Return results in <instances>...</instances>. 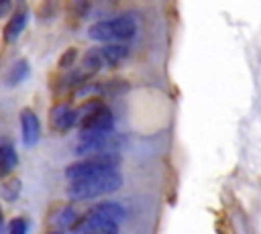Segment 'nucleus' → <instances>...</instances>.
<instances>
[{"instance_id": "8", "label": "nucleus", "mask_w": 261, "mask_h": 234, "mask_svg": "<svg viewBox=\"0 0 261 234\" xmlns=\"http://www.w3.org/2000/svg\"><path fill=\"white\" fill-rule=\"evenodd\" d=\"M75 124V108L71 104L59 102L49 112V126L55 132H65Z\"/></svg>"}, {"instance_id": "6", "label": "nucleus", "mask_w": 261, "mask_h": 234, "mask_svg": "<svg viewBox=\"0 0 261 234\" xmlns=\"http://www.w3.org/2000/svg\"><path fill=\"white\" fill-rule=\"evenodd\" d=\"M84 218H88L92 222H98V224L120 226V222H124V218H126V210L118 201H100L94 208H90Z\"/></svg>"}, {"instance_id": "5", "label": "nucleus", "mask_w": 261, "mask_h": 234, "mask_svg": "<svg viewBox=\"0 0 261 234\" xmlns=\"http://www.w3.org/2000/svg\"><path fill=\"white\" fill-rule=\"evenodd\" d=\"M120 144H122V138L114 130L106 134H77V142L73 151L82 155V159L108 157V155H116Z\"/></svg>"}, {"instance_id": "15", "label": "nucleus", "mask_w": 261, "mask_h": 234, "mask_svg": "<svg viewBox=\"0 0 261 234\" xmlns=\"http://www.w3.org/2000/svg\"><path fill=\"white\" fill-rule=\"evenodd\" d=\"M10 10V2H6V0H0V16L2 14H6Z\"/></svg>"}, {"instance_id": "7", "label": "nucleus", "mask_w": 261, "mask_h": 234, "mask_svg": "<svg viewBox=\"0 0 261 234\" xmlns=\"http://www.w3.org/2000/svg\"><path fill=\"white\" fill-rule=\"evenodd\" d=\"M20 134H22V142L27 147H35L41 138V122H39V116L35 114V110L31 108H22L20 110Z\"/></svg>"}, {"instance_id": "1", "label": "nucleus", "mask_w": 261, "mask_h": 234, "mask_svg": "<svg viewBox=\"0 0 261 234\" xmlns=\"http://www.w3.org/2000/svg\"><path fill=\"white\" fill-rule=\"evenodd\" d=\"M75 124L80 134H106L114 130V116L108 106L94 98L75 110Z\"/></svg>"}, {"instance_id": "13", "label": "nucleus", "mask_w": 261, "mask_h": 234, "mask_svg": "<svg viewBox=\"0 0 261 234\" xmlns=\"http://www.w3.org/2000/svg\"><path fill=\"white\" fill-rule=\"evenodd\" d=\"M27 220L24 218H12L8 222V228H6V234H27Z\"/></svg>"}, {"instance_id": "14", "label": "nucleus", "mask_w": 261, "mask_h": 234, "mask_svg": "<svg viewBox=\"0 0 261 234\" xmlns=\"http://www.w3.org/2000/svg\"><path fill=\"white\" fill-rule=\"evenodd\" d=\"M75 57H77V53H75V49H67V53H63L61 55V59H59V67H71L73 65V61H75Z\"/></svg>"}, {"instance_id": "2", "label": "nucleus", "mask_w": 261, "mask_h": 234, "mask_svg": "<svg viewBox=\"0 0 261 234\" xmlns=\"http://www.w3.org/2000/svg\"><path fill=\"white\" fill-rule=\"evenodd\" d=\"M120 185H122V175L118 171H112L106 175H98V177L69 183L67 185V197L71 201H88V199H96V197L114 193L120 189Z\"/></svg>"}, {"instance_id": "10", "label": "nucleus", "mask_w": 261, "mask_h": 234, "mask_svg": "<svg viewBox=\"0 0 261 234\" xmlns=\"http://www.w3.org/2000/svg\"><path fill=\"white\" fill-rule=\"evenodd\" d=\"M18 165V155L8 138L0 140V175H8L16 169Z\"/></svg>"}, {"instance_id": "16", "label": "nucleus", "mask_w": 261, "mask_h": 234, "mask_svg": "<svg viewBox=\"0 0 261 234\" xmlns=\"http://www.w3.org/2000/svg\"><path fill=\"white\" fill-rule=\"evenodd\" d=\"M2 224H4V218H2V208H0V232H2V228H4Z\"/></svg>"}, {"instance_id": "17", "label": "nucleus", "mask_w": 261, "mask_h": 234, "mask_svg": "<svg viewBox=\"0 0 261 234\" xmlns=\"http://www.w3.org/2000/svg\"><path fill=\"white\" fill-rule=\"evenodd\" d=\"M47 234H61L59 230H51V232H47Z\"/></svg>"}, {"instance_id": "3", "label": "nucleus", "mask_w": 261, "mask_h": 234, "mask_svg": "<svg viewBox=\"0 0 261 234\" xmlns=\"http://www.w3.org/2000/svg\"><path fill=\"white\" fill-rule=\"evenodd\" d=\"M135 33H137V22L130 16H114V18L98 20V22L90 24V28H88L90 39L106 43V45L133 39Z\"/></svg>"}, {"instance_id": "4", "label": "nucleus", "mask_w": 261, "mask_h": 234, "mask_svg": "<svg viewBox=\"0 0 261 234\" xmlns=\"http://www.w3.org/2000/svg\"><path fill=\"white\" fill-rule=\"evenodd\" d=\"M118 165H120V157L118 155L88 157V159L71 163L65 169V177L69 179V183H73V181H82V179H90V177H98V175H106V173L118 171Z\"/></svg>"}, {"instance_id": "12", "label": "nucleus", "mask_w": 261, "mask_h": 234, "mask_svg": "<svg viewBox=\"0 0 261 234\" xmlns=\"http://www.w3.org/2000/svg\"><path fill=\"white\" fill-rule=\"evenodd\" d=\"M0 193H2L4 199L14 201V199L18 197V193H20V179H14V177L6 179V181L2 183V187H0Z\"/></svg>"}, {"instance_id": "11", "label": "nucleus", "mask_w": 261, "mask_h": 234, "mask_svg": "<svg viewBox=\"0 0 261 234\" xmlns=\"http://www.w3.org/2000/svg\"><path fill=\"white\" fill-rule=\"evenodd\" d=\"M27 75H29V63H27L24 59H18L16 63L10 65V69H8V73H6V83H8V85H16V83L24 81Z\"/></svg>"}, {"instance_id": "9", "label": "nucleus", "mask_w": 261, "mask_h": 234, "mask_svg": "<svg viewBox=\"0 0 261 234\" xmlns=\"http://www.w3.org/2000/svg\"><path fill=\"white\" fill-rule=\"evenodd\" d=\"M27 20H29V12H27V10H22V8L14 10V12L10 14L8 22L4 24V41H6V43L16 41V39L20 37V33L24 31Z\"/></svg>"}]
</instances>
